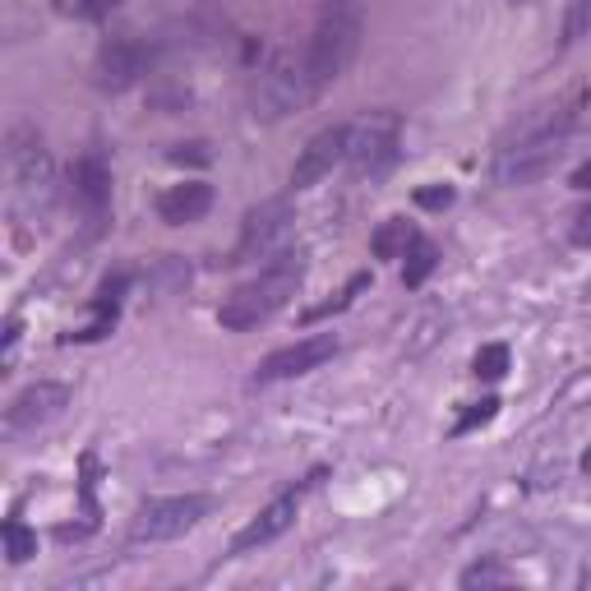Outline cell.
Masks as SVG:
<instances>
[{
  "mask_svg": "<svg viewBox=\"0 0 591 591\" xmlns=\"http://www.w3.org/2000/svg\"><path fill=\"white\" fill-rule=\"evenodd\" d=\"M398 144H402V125L388 111H370L351 125L347 139V162L356 176H384L398 162Z\"/></svg>",
  "mask_w": 591,
  "mask_h": 591,
  "instance_id": "obj_5",
  "label": "cell"
},
{
  "mask_svg": "<svg viewBox=\"0 0 591 591\" xmlns=\"http://www.w3.org/2000/svg\"><path fill=\"white\" fill-rule=\"evenodd\" d=\"M213 208V185L208 181H185V185H171L162 190L157 199V218L167 227H185V222H199Z\"/></svg>",
  "mask_w": 591,
  "mask_h": 591,
  "instance_id": "obj_14",
  "label": "cell"
},
{
  "mask_svg": "<svg viewBox=\"0 0 591 591\" xmlns=\"http://www.w3.org/2000/svg\"><path fill=\"white\" fill-rule=\"evenodd\" d=\"M439 268V250L430 241H425V236H416V241L407 245V268H402V287H425V278H430V273H435Z\"/></svg>",
  "mask_w": 591,
  "mask_h": 591,
  "instance_id": "obj_16",
  "label": "cell"
},
{
  "mask_svg": "<svg viewBox=\"0 0 591 591\" xmlns=\"http://www.w3.org/2000/svg\"><path fill=\"white\" fill-rule=\"evenodd\" d=\"M361 5L356 0H319V14H314V33L310 47H305V65H310L314 88L324 93L333 79H342L356 51H361Z\"/></svg>",
  "mask_w": 591,
  "mask_h": 591,
  "instance_id": "obj_2",
  "label": "cell"
},
{
  "mask_svg": "<svg viewBox=\"0 0 591 591\" xmlns=\"http://www.w3.org/2000/svg\"><path fill=\"white\" fill-rule=\"evenodd\" d=\"M495 582H508V573L499 564H476L462 573V587H495Z\"/></svg>",
  "mask_w": 591,
  "mask_h": 591,
  "instance_id": "obj_23",
  "label": "cell"
},
{
  "mask_svg": "<svg viewBox=\"0 0 591 591\" xmlns=\"http://www.w3.org/2000/svg\"><path fill=\"white\" fill-rule=\"evenodd\" d=\"M70 181H74V204L97 222L111 208V171H107V162H102V157H79L74 171H70Z\"/></svg>",
  "mask_w": 591,
  "mask_h": 591,
  "instance_id": "obj_13",
  "label": "cell"
},
{
  "mask_svg": "<svg viewBox=\"0 0 591 591\" xmlns=\"http://www.w3.org/2000/svg\"><path fill=\"white\" fill-rule=\"evenodd\" d=\"M5 162H10V181H14V194H19V199H47L51 157H47V148H42V134L19 125V130L10 134Z\"/></svg>",
  "mask_w": 591,
  "mask_h": 591,
  "instance_id": "obj_7",
  "label": "cell"
},
{
  "mask_svg": "<svg viewBox=\"0 0 591 591\" xmlns=\"http://www.w3.org/2000/svg\"><path fill=\"white\" fill-rule=\"evenodd\" d=\"M319 93L310 79V65L296 51H278L268 65H259V74L250 79V111L259 121H282L291 111H301L310 97Z\"/></svg>",
  "mask_w": 591,
  "mask_h": 591,
  "instance_id": "obj_3",
  "label": "cell"
},
{
  "mask_svg": "<svg viewBox=\"0 0 591 591\" xmlns=\"http://www.w3.org/2000/svg\"><path fill=\"white\" fill-rule=\"evenodd\" d=\"M0 536H5V559H10V564H28V559L37 555V536L19 518L5 522V527H0Z\"/></svg>",
  "mask_w": 591,
  "mask_h": 591,
  "instance_id": "obj_17",
  "label": "cell"
},
{
  "mask_svg": "<svg viewBox=\"0 0 591 591\" xmlns=\"http://www.w3.org/2000/svg\"><path fill=\"white\" fill-rule=\"evenodd\" d=\"M144 70H148V47L130 33L107 37L102 51H97V88H107V93H125L130 84H139Z\"/></svg>",
  "mask_w": 591,
  "mask_h": 591,
  "instance_id": "obj_10",
  "label": "cell"
},
{
  "mask_svg": "<svg viewBox=\"0 0 591 591\" xmlns=\"http://www.w3.org/2000/svg\"><path fill=\"white\" fill-rule=\"evenodd\" d=\"M578 582H582V587H591V564H587V568H582V573H578Z\"/></svg>",
  "mask_w": 591,
  "mask_h": 591,
  "instance_id": "obj_28",
  "label": "cell"
},
{
  "mask_svg": "<svg viewBox=\"0 0 591 591\" xmlns=\"http://www.w3.org/2000/svg\"><path fill=\"white\" fill-rule=\"evenodd\" d=\"M347 139H351V125H328L301 148L296 167H291V190H310L319 185L324 176H333L338 162H347Z\"/></svg>",
  "mask_w": 591,
  "mask_h": 591,
  "instance_id": "obj_9",
  "label": "cell"
},
{
  "mask_svg": "<svg viewBox=\"0 0 591 591\" xmlns=\"http://www.w3.org/2000/svg\"><path fill=\"white\" fill-rule=\"evenodd\" d=\"M582 471H587V476H591V448H587V453H582Z\"/></svg>",
  "mask_w": 591,
  "mask_h": 591,
  "instance_id": "obj_29",
  "label": "cell"
},
{
  "mask_svg": "<svg viewBox=\"0 0 591 591\" xmlns=\"http://www.w3.org/2000/svg\"><path fill=\"white\" fill-rule=\"evenodd\" d=\"M65 407H70V384L37 379V384H28L24 393H14L10 398V407H5V416H0V430H5V439L37 435V430L56 421Z\"/></svg>",
  "mask_w": 591,
  "mask_h": 591,
  "instance_id": "obj_6",
  "label": "cell"
},
{
  "mask_svg": "<svg viewBox=\"0 0 591 591\" xmlns=\"http://www.w3.org/2000/svg\"><path fill=\"white\" fill-rule=\"evenodd\" d=\"M573 190H587L591 194V162H582V167L573 171Z\"/></svg>",
  "mask_w": 591,
  "mask_h": 591,
  "instance_id": "obj_27",
  "label": "cell"
},
{
  "mask_svg": "<svg viewBox=\"0 0 591 591\" xmlns=\"http://www.w3.org/2000/svg\"><path fill=\"white\" fill-rule=\"evenodd\" d=\"M411 241H416V231H411V222L388 218L384 227H379V231L370 236V250H374V259H402Z\"/></svg>",
  "mask_w": 591,
  "mask_h": 591,
  "instance_id": "obj_15",
  "label": "cell"
},
{
  "mask_svg": "<svg viewBox=\"0 0 591 591\" xmlns=\"http://www.w3.org/2000/svg\"><path fill=\"white\" fill-rule=\"evenodd\" d=\"M568 241L573 245H591V204H582L573 213V227H568Z\"/></svg>",
  "mask_w": 591,
  "mask_h": 591,
  "instance_id": "obj_25",
  "label": "cell"
},
{
  "mask_svg": "<svg viewBox=\"0 0 591 591\" xmlns=\"http://www.w3.org/2000/svg\"><path fill=\"white\" fill-rule=\"evenodd\" d=\"M291 227V199H264L259 208H250L241 222V241H236V250H231L227 264H245V259H254V254H268L273 250V241H278L282 231Z\"/></svg>",
  "mask_w": 591,
  "mask_h": 591,
  "instance_id": "obj_8",
  "label": "cell"
},
{
  "mask_svg": "<svg viewBox=\"0 0 591 591\" xmlns=\"http://www.w3.org/2000/svg\"><path fill=\"white\" fill-rule=\"evenodd\" d=\"M296 508H301V499L296 495H282L273 499L268 508H259L250 522H245V531L231 541V555H250V550H259V545L278 541L282 531H291V522H296Z\"/></svg>",
  "mask_w": 591,
  "mask_h": 591,
  "instance_id": "obj_12",
  "label": "cell"
},
{
  "mask_svg": "<svg viewBox=\"0 0 591 591\" xmlns=\"http://www.w3.org/2000/svg\"><path fill=\"white\" fill-rule=\"evenodd\" d=\"M370 287V273H356V278L342 287V296L338 301H328V305H314V310H305V324H314V319H324V314H338V310H347L351 301H356V291H365Z\"/></svg>",
  "mask_w": 591,
  "mask_h": 591,
  "instance_id": "obj_20",
  "label": "cell"
},
{
  "mask_svg": "<svg viewBox=\"0 0 591 591\" xmlns=\"http://www.w3.org/2000/svg\"><path fill=\"white\" fill-rule=\"evenodd\" d=\"M495 416H499V398H481V402H471V407L458 416V425H453V435H471L476 425L495 421Z\"/></svg>",
  "mask_w": 591,
  "mask_h": 591,
  "instance_id": "obj_21",
  "label": "cell"
},
{
  "mask_svg": "<svg viewBox=\"0 0 591 591\" xmlns=\"http://www.w3.org/2000/svg\"><path fill=\"white\" fill-rule=\"evenodd\" d=\"M471 374H476V379H504V374H508V347H504V342H490V347L476 351Z\"/></svg>",
  "mask_w": 591,
  "mask_h": 591,
  "instance_id": "obj_19",
  "label": "cell"
},
{
  "mask_svg": "<svg viewBox=\"0 0 591 591\" xmlns=\"http://www.w3.org/2000/svg\"><path fill=\"white\" fill-rule=\"evenodd\" d=\"M213 513V499L208 495H162V499H148L139 504L130 522V536L134 541H176L185 531H194L199 522Z\"/></svg>",
  "mask_w": 591,
  "mask_h": 591,
  "instance_id": "obj_4",
  "label": "cell"
},
{
  "mask_svg": "<svg viewBox=\"0 0 591 591\" xmlns=\"http://www.w3.org/2000/svg\"><path fill=\"white\" fill-rule=\"evenodd\" d=\"M338 351V338L333 333H314V338H301L291 347L273 351L264 365H259V384H273V379H296V374H310Z\"/></svg>",
  "mask_w": 591,
  "mask_h": 591,
  "instance_id": "obj_11",
  "label": "cell"
},
{
  "mask_svg": "<svg viewBox=\"0 0 591 591\" xmlns=\"http://www.w3.org/2000/svg\"><path fill=\"white\" fill-rule=\"evenodd\" d=\"M416 204L421 208H448L453 204V185H425V190H416Z\"/></svg>",
  "mask_w": 591,
  "mask_h": 591,
  "instance_id": "obj_24",
  "label": "cell"
},
{
  "mask_svg": "<svg viewBox=\"0 0 591 591\" xmlns=\"http://www.w3.org/2000/svg\"><path fill=\"white\" fill-rule=\"evenodd\" d=\"M208 144H181L176 153H171V162H208Z\"/></svg>",
  "mask_w": 591,
  "mask_h": 591,
  "instance_id": "obj_26",
  "label": "cell"
},
{
  "mask_svg": "<svg viewBox=\"0 0 591 591\" xmlns=\"http://www.w3.org/2000/svg\"><path fill=\"white\" fill-rule=\"evenodd\" d=\"M56 10L70 19H107L111 10H121V0H61Z\"/></svg>",
  "mask_w": 591,
  "mask_h": 591,
  "instance_id": "obj_22",
  "label": "cell"
},
{
  "mask_svg": "<svg viewBox=\"0 0 591 591\" xmlns=\"http://www.w3.org/2000/svg\"><path fill=\"white\" fill-rule=\"evenodd\" d=\"M591 33V0H568V14H564V37H559V47H578L582 37Z\"/></svg>",
  "mask_w": 591,
  "mask_h": 591,
  "instance_id": "obj_18",
  "label": "cell"
},
{
  "mask_svg": "<svg viewBox=\"0 0 591 591\" xmlns=\"http://www.w3.org/2000/svg\"><path fill=\"white\" fill-rule=\"evenodd\" d=\"M305 282V254L301 250H287L278 254L273 264L259 273V278H250L245 287H236L222 301L218 310V324L227 328V333H245V328H259L264 319H273V314L282 310V305L301 291Z\"/></svg>",
  "mask_w": 591,
  "mask_h": 591,
  "instance_id": "obj_1",
  "label": "cell"
},
{
  "mask_svg": "<svg viewBox=\"0 0 591 591\" xmlns=\"http://www.w3.org/2000/svg\"><path fill=\"white\" fill-rule=\"evenodd\" d=\"M513 5H522V0H513Z\"/></svg>",
  "mask_w": 591,
  "mask_h": 591,
  "instance_id": "obj_30",
  "label": "cell"
}]
</instances>
